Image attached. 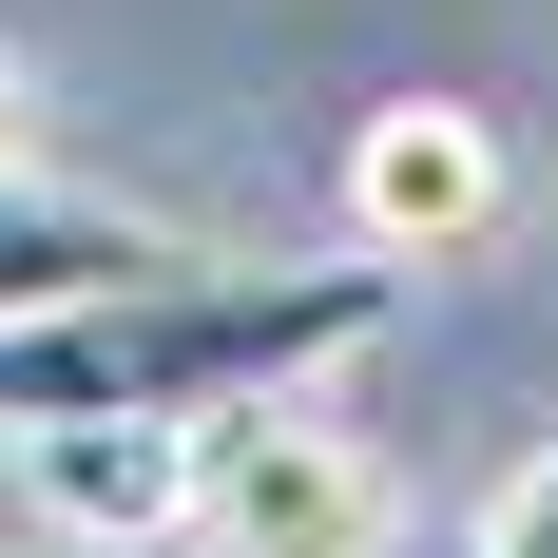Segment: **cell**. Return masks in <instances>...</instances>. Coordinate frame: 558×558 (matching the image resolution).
Here are the masks:
<instances>
[{
    "label": "cell",
    "mask_w": 558,
    "mask_h": 558,
    "mask_svg": "<svg viewBox=\"0 0 558 558\" xmlns=\"http://www.w3.org/2000/svg\"><path fill=\"white\" fill-rule=\"evenodd\" d=\"M193 558H386L404 539V482L386 444L347 424L328 386H251L193 424V520H173Z\"/></svg>",
    "instance_id": "cell-2"
},
{
    "label": "cell",
    "mask_w": 558,
    "mask_h": 558,
    "mask_svg": "<svg viewBox=\"0 0 558 558\" xmlns=\"http://www.w3.org/2000/svg\"><path fill=\"white\" fill-rule=\"evenodd\" d=\"M173 231L155 213H97V193H39V173H0V308H39V289H97V270H155Z\"/></svg>",
    "instance_id": "cell-5"
},
{
    "label": "cell",
    "mask_w": 558,
    "mask_h": 558,
    "mask_svg": "<svg viewBox=\"0 0 558 558\" xmlns=\"http://www.w3.org/2000/svg\"><path fill=\"white\" fill-rule=\"evenodd\" d=\"M20 135H39V97H20V39H0V173H20Z\"/></svg>",
    "instance_id": "cell-7"
},
{
    "label": "cell",
    "mask_w": 558,
    "mask_h": 558,
    "mask_svg": "<svg viewBox=\"0 0 558 558\" xmlns=\"http://www.w3.org/2000/svg\"><path fill=\"white\" fill-rule=\"evenodd\" d=\"M404 328V270L386 251H328V270H231L173 231L155 270H97V289H39L0 308V444L20 424H213L251 386H328L347 347Z\"/></svg>",
    "instance_id": "cell-1"
},
{
    "label": "cell",
    "mask_w": 558,
    "mask_h": 558,
    "mask_svg": "<svg viewBox=\"0 0 558 558\" xmlns=\"http://www.w3.org/2000/svg\"><path fill=\"white\" fill-rule=\"evenodd\" d=\"M328 213H347V251H386V270H482L501 213H520V155H501L482 97H366L347 155H328Z\"/></svg>",
    "instance_id": "cell-3"
},
{
    "label": "cell",
    "mask_w": 558,
    "mask_h": 558,
    "mask_svg": "<svg viewBox=\"0 0 558 558\" xmlns=\"http://www.w3.org/2000/svg\"><path fill=\"white\" fill-rule=\"evenodd\" d=\"M462 558H558V444H520L501 482H482V539Z\"/></svg>",
    "instance_id": "cell-6"
},
{
    "label": "cell",
    "mask_w": 558,
    "mask_h": 558,
    "mask_svg": "<svg viewBox=\"0 0 558 558\" xmlns=\"http://www.w3.org/2000/svg\"><path fill=\"white\" fill-rule=\"evenodd\" d=\"M20 482H39V520H77V539H173L193 520V424H20Z\"/></svg>",
    "instance_id": "cell-4"
}]
</instances>
